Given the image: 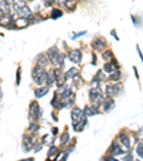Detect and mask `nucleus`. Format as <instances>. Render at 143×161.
<instances>
[{
    "label": "nucleus",
    "mask_w": 143,
    "mask_h": 161,
    "mask_svg": "<svg viewBox=\"0 0 143 161\" xmlns=\"http://www.w3.org/2000/svg\"><path fill=\"white\" fill-rule=\"evenodd\" d=\"M67 155H69V153H67V151H66V153H64V155H63V157H62V160H60V161H66Z\"/></svg>",
    "instance_id": "ea45409f"
},
{
    "label": "nucleus",
    "mask_w": 143,
    "mask_h": 161,
    "mask_svg": "<svg viewBox=\"0 0 143 161\" xmlns=\"http://www.w3.org/2000/svg\"><path fill=\"white\" fill-rule=\"evenodd\" d=\"M13 10L16 11L17 17H27V16L32 14L30 7L27 6L24 0H15L13 2Z\"/></svg>",
    "instance_id": "f257e3e1"
},
{
    "label": "nucleus",
    "mask_w": 143,
    "mask_h": 161,
    "mask_svg": "<svg viewBox=\"0 0 143 161\" xmlns=\"http://www.w3.org/2000/svg\"><path fill=\"white\" fill-rule=\"evenodd\" d=\"M62 16H63V11H62L60 9H52V13H50V17H52V19H59Z\"/></svg>",
    "instance_id": "b1692460"
},
{
    "label": "nucleus",
    "mask_w": 143,
    "mask_h": 161,
    "mask_svg": "<svg viewBox=\"0 0 143 161\" xmlns=\"http://www.w3.org/2000/svg\"><path fill=\"white\" fill-rule=\"evenodd\" d=\"M84 34H86V31H79V33H73V34H72V39L82 37V36H84Z\"/></svg>",
    "instance_id": "f704fd0d"
},
{
    "label": "nucleus",
    "mask_w": 143,
    "mask_h": 161,
    "mask_svg": "<svg viewBox=\"0 0 143 161\" xmlns=\"http://www.w3.org/2000/svg\"><path fill=\"white\" fill-rule=\"evenodd\" d=\"M69 59H70L72 63L75 64H79L82 61V52L79 49H72L69 52Z\"/></svg>",
    "instance_id": "423d86ee"
},
{
    "label": "nucleus",
    "mask_w": 143,
    "mask_h": 161,
    "mask_svg": "<svg viewBox=\"0 0 143 161\" xmlns=\"http://www.w3.org/2000/svg\"><path fill=\"white\" fill-rule=\"evenodd\" d=\"M89 97H90V101L93 103L94 105H102L103 101H105V97H103V94L100 93V90L99 89H90V91H89Z\"/></svg>",
    "instance_id": "7ed1b4c3"
},
{
    "label": "nucleus",
    "mask_w": 143,
    "mask_h": 161,
    "mask_svg": "<svg viewBox=\"0 0 143 161\" xmlns=\"http://www.w3.org/2000/svg\"><path fill=\"white\" fill-rule=\"evenodd\" d=\"M136 153L139 155L140 158H143V142H139L137 146H136Z\"/></svg>",
    "instance_id": "a878e982"
},
{
    "label": "nucleus",
    "mask_w": 143,
    "mask_h": 161,
    "mask_svg": "<svg viewBox=\"0 0 143 161\" xmlns=\"http://www.w3.org/2000/svg\"><path fill=\"white\" fill-rule=\"evenodd\" d=\"M22 161H33V158H24V160H22Z\"/></svg>",
    "instance_id": "37998d69"
},
{
    "label": "nucleus",
    "mask_w": 143,
    "mask_h": 161,
    "mask_svg": "<svg viewBox=\"0 0 143 161\" xmlns=\"http://www.w3.org/2000/svg\"><path fill=\"white\" fill-rule=\"evenodd\" d=\"M93 49L96 50V52H103V50H106V47H107V43H106L105 39L102 37H98L93 40Z\"/></svg>",
    "instance_id": "0eeeda50"
},
{
    "label": "nucleus",
    "mask_w": 143,
    "mask_h": 161,
    "mask_svg": "<svg viewBox=\"0 0 143 161\" xmlns=\"http://www.w3.org/2000/svg\"><path fill=\"white\" fill-rule=\"evenodd\" d=\"M86 126H87V120H86V117H83L82 120L73 123V130H75V131H82L83 128L86 127Z\"/></svg>",
    "instance_id": "2eb2a0df"
},
{
    "label": "nucleus",
    "mask_w": 143,
    "mask_h": 161,
    "mask_svg": "<svg viewBox=\"0 0 143 161\" xmlns=\"http://www.w3.org/2000/svg\"><path fill=\"white\" fill-rule=\"evenodd\" d=\"M83 117H84V114H83V110H80L79 107H75V109L72 110V120H73V123L82 120Z\"/></svg>",
    "instance_id": "f8f14e48"
},
{
    "label": "nucleus",
    "mask_w": 143,
    "mask_h": 161,
    "mask_svg": "<svg viewBox=\"0 0 143 161\" xmlns=\"http://www.w3.org/2000/svg\"><path fill=\"white\" fill-rule=\"evenodd\" d=\"M20 76H22V70L17 68V73H16V84H17V86L20 84Z\"/></svg>",
    "instance_id": "72a5a7b5"
},
{
    "label": "nucleus",
    "mask_w": 143,
    "mask_h": 161,
    "mask_svg": "<svg viewBox=\"0 0 143 161\" xmlns=\"http://www.w3.org/2000/svg\"><path fill=\"white\" fill-rule=\"evenodd\" d=\"M15 24H16V29H23L29 24L27 22V17H17V20H15Z\"/></svg>",
    "instance_id": "a211bd4d"
},
{
    "label": "nucleus",
    "mask_w": 143,
    "mask_h": 161,
    "mask_svg": "<svg viewBox=\"0 0 143 161\" xmlns=\"http://www.w3.org/2000/svg\"><path fill=\"white\" fill-rule=\"evenodd\" d=\"M120 79H122L120 70H116V71H113V73H110V74H109V80H110V81H113V83H117Z\"/></svg>",
    "instance_id": "412c9836"
},
{
    "label": "nucleus",
    "mask_w": 143,
    "mask_h": 161,
    "mask_svg": "<svg viewBox=\"0 0 143 161\" xmlns=\"http://www.w3.org/2000/svg\"><path fill=\"white\" fill-rule=\"evenodd\" d=\"M43 70H45V67H41V66H39V64H37V66H34L33 70H32V77H33V81L37 79L41 73H43Z\"/></svg>",
    "instance_id": "aec40b11"
},
{
    "label": "nucleus",
    "mask_w": 143,
    "mask_h": 161,
    "mask_svg": "<svg viewBox=\"0 0 143 161\" xmlns=\"http://www.w3.org/2000/svg\"><path fill=\"white\" fill-rule=\"evenodd\" d=\"M59 6H64V3H66V0H54Z\"/></svg>",
    "instance_id": "e433bc0d"
},
{
    "label": "nucleus",
    "mask_w": 143,
    "mask_h": 161,
    "mask_svg": "<svg viewBox=\"0 0 143 161\" xmlns=\"http://www.w3.org/2000/svg\"><path fill=\"white\" fill-rule=\"evenodd\" d=\"M49 90H50L49 86H40L39 89H36L34 96H36V98H40V97H43V96H46V94L49 93Z\"/></svg>",
    "instance_id": "4468645a"
},
{
    "label": "nucleus",
    "mask_w": 143,
    "mask_h": 161,
    "mask_svg": "<svg viewBox=\"0 0 143 161\" xmlns=\"http://www.w3.org/2000/svg\"><path fill=\"white\" fill-rule=\"evenodd\" d=\"M54 155H57V147H50V150H49V153H47V157L49 158H52V157H54Z\"/></svg>",
    "instance_id": "cd10ccee"
},
{
    "label": "nucleus",
    "mask_w": 143,
    "mask_h": 161,
    "mask_svg": "<svg viewBox=\"0 0 143 161\" xmlns=\"http://www.w3.org/2000/svg\"><path fill=\"white\" fill-rule=\"evenodd\" d=\"M103 59H105L106 61L113 60V53L112 52H105V53H103Z\"/></svg>",
    "instance_id": "c85d7f7f"
},
{
    "label": "nucleus",
    "mask_w": 143,
    "mask_h": 161,
    "mask_svg": "<svg viewBox=\"0 0 143 161\" xmlns=\"http://www.w3.org/2000/svg\"><path fill=\"white\" fill-rule=\"evenodd\" d=\"M83 114L86 117H92V116H96L99 114V107L98 105H86L84 109H83Z\"/></svg>",
    "instance_id": "9d476101"
},
{
    "label": "nucleus",
    "mask_w": 143,
    "mask_h": 161,
    "mask_svg": "<svg viewBox=\"0 0 143 161\" xmlns=\"http://www.w3.org/2000/svg\"><path fill=\"white\" fill-rule=\"evenodd\" d=\"M41 113H43V110L40 109V105H39L37 101H32L30 107H29V114H30L32 120H37V118H40Z\"/></svg>",
    "instance_id": "20e7f679"
},
{
    "label": "nucleus",
    "mask_w": 143,
    "mask_h": 161,
    "mask_svg": "<svg viewBox=\"0 0 143 161\" xmlns=\"http://www.w3.org/2000/svg\"><path fill=\"white\" fill-rule=\"evenodd\" d=\"M53 3H54V0H45V6H46V7H50Z\"/></svg>",
    "instance_id": "c9c22d12"
},
{
    "label": "nucleus",
    "mask_w": 143,
    "mask_h": 161,
    "mask_svg": "<svg viewBox=\"0 0 143 161\" xmlns=\"http://www.w3.org/2000/svg\"><path fill=\"white\" fill-rule=\"evenodd\" d=\"M119 70V64L116 63V60L113 59V60L107 61V63L105 64V67H103V71L105 73H107V74H110V73H113V71Z\"/></svg>",
    "instance_id": "1a4fd4ad"
},
{
    "label": "nucleus",
    "mask_w": 143,
    "mask_h": 161,
    "mask_svg": "<svg viewBox=\"0 0 143 161\" xmlns=\"http://www.w3.org/2000/svg\"><path fill=\"white\" fill-rule=\"evenodd\" d=\"M77 71H79V68H76V67H72L70 70L64 74V80H73V77H75L76 74H77Z\"/></svg>",
    "instance_id": "4be33fe9"
},
{
    "label": "nucleus",
    "mask_w": 143,
    "mask_h": 161,
    "mask_svg": "<svg viewBox=\"0 0 143 161\" xmlns=\"http://www.w3.org/2000/svg\"><path fill=\"white\" fill-rule=\"evenodd\" d=\"M123 161H133V157L130 155V154H129V155H126V157L123 158Z\"/></svg>",
    "instance_id": "4c0bfd02"
},
{
    "label": "nucleus",
    "mask_w": 143,
    "mask_h": 161,
    "mask_svg": "<svg viewBox=\"0 0 143 161\" xmlns=\"http://www.w3.org/2000/svg\"><path fill=\"white\" fill-rule=\"evenodd\" d=\"M122 90H123V86L119 84V83H116V84H107L105 89V96L110 98L116 97V96H119L122 93Z\"/></svg>",
    "instance_id": "f03ea898"
},
{
    "label": "nucleus",
    "mask_w": 143,
    "mask_h": 161,
    "mask_svg": "<svg viewBox=\"0 0 143 161\" xmlns=\"http://www.w3.org/2000/svg\"><path fill=\"white\" fill-rule=\"evenodd\" d=\"M2 96H3V93H2V90H0V98H2Z\"/></svg>",
    "instance_id": "c03bdc74"
},
{
    "label": "nucleus",
    "mask_w": 143,
    "mask_h": 161,
    "mask_svg": "<svg viewBox=\"0 0 143 161\" xmlns=\"http://www.w3.org/2000/svg\"><path fill=\"white\" fill-rule=\"evenodd\" d=\"M36 61H37L39 66H41V67H45V66H47V63H49V59H47V56L46 54H39L37 57H36Z\"/></svg>",
    "instance_id": "6ab92c4d"
},
{
    "label": "nucleus",
    "mask_w": 143,
    "mask_h": 161,
    "mask_svg": "<svg viewBox=\"0 0 143 161\" xmlns=\"http://www.w3.org/2000/svg\"><path fill=\"white\" fill-rule=\"evenodd\" d=\"M34 146V140L33 137H27V135H24V138H23V151H29L32 150Z\"/></svg>",
    "instance_id": "9b49d317"
},
{
    "label": "nucleus",
    "mask_w": 143,
    "mask_h": 161,
    "mask_svg": "<svg viewBox=\"0 0 143 161\" xmlns=\"http://www.w3.org/2000/svg\"><path fill=\"white\" fill-rule=\"evenodd\" d=\"M64 6H66V9H67L69 11H73L76 9V0H66Z\"/></svg>",
    "instance_id": "393cba45"
},
{
    "label": "nucleus",
    "mask_w": 143,
    "mask_h": 161,
    "mask_svg": "<svg viewBox=\"0 0 143 161\" xmlns=\"http://www.w3.org/2000/svg\"><path fill=\"white\" fill-rule=\"evenodd\" d=\"M69 140H70V137H69V134H67V133H64V134L62 135V138H60V142H62V144H66V142H67Z\"/></svg>",
    "instance_id": "473e14b6"
},
{
    "label": "nucleus",
    "mask_w": 143,
    "mask_h": 161,
    "mask_svg": "<svg viewBox=\"0 0 143 161\" xmlns=\"http://www.w3.org/2000/svg\"><path fill=\"white\" fill-rule=\"evenodd\" d=\"M119 142L123 144L124 150H129V148H130V138H129L126 134H119Z\"/></svg>",
    "instance_id": "dca6fc26"
},
{
    "label": "nucleus",
    "mask_w": 143,
    "mask_h": 161,
    "mask_svg": "<svg viewBox=\"0 0 143 161\" xmlns=\"http://www.w3.org/2000/svg\"><path fill=\"white\" fill-rule=\"evenodd\" d=\"M135 161H140V160H135Z\"/></svg>",
    "instance_id": "49530a36"
},
{
    "label": "nucleus",
    "mask_w": 143,
    "mask_h": 161,
    "mask_svg": "<svg viewBox=\"0 0 143 161\" xmlns=\"http://www.w3.org/2000/svg\"><path fill=\"white\" fill-rule=\"evenodd\" d=\"M39 128H40V126H39L37 123H32L30 127H29V131H30V133H36Z\"/></svg>",
    "instance_id": "c756f323"
},
{
    "label": "nucleus",
    "mask_w": 143,
    "mask_h": 161,
    "mask_svg": "<svg viewBox=\"0 0 143 161\" xmlns=\"http://www.w3.org/2000/svg\"><path fill=\"white\" fill-rule=\"evenodd\" d=\"M46 56H47V59H49V61L52 64H54V66H59V56H60V53H59L57 47H54V46H53L52 49H49V52L46 53Z\"/></svg>",
    "instance_id": "39448f33"
},
{
    "label": "nucleus",
    "mask_w": 143,
    "mask_h": 161,
    "mask_svg": "<svg viewBox=\"0 0 143 161\" xmlns=\"http://www.w3.org/2000/svg\"><path fill=\"white\" fill-rule=\"evenodd\" d=\"M3 2H6V3H9V4H13V2H15V0H3Z\"/></svg>",
    "instance_id": "a19ab883"
},
{
    "label": "nucleus",
    "mask_w": 143,
    "mask_h": 161,
    "mask_svg": "<svg viewBox=\"0 0 143 161\" xmlns=\"http://www.w3.org/2000/svg\"><path fill=\"white\" fill-rule=\"evenodd\" d=\"M29 2H34V0H29Z\"/></svg>",
    "instance_id": "a18cd8bd"
},
{
    "label": "nucleus",
    "mask_w": 143,
    "mask_h": 161,
    "mask_svg": "<svg viewBox=\"0 0 143 161\" xmlns=\"http://www.w3.org/2000/svg\"><path fill=\"white\" fill-rule=\"evenodd\" d=\"M109 151H110V154H112L113 157H116V155H123V154H124V150L122 148L120 144H119L117 141L112 142V146H110Z\"/></svg>",
    "instance_id": "6e6552de"
},
{
    "label": "nucleus",
    "mask_w": 143,
    "mask_h": 161,
    "mask_svg": "<svg viewBox=\"0 0 143 161\" xmlns=\"http://www.w3.org/2000/svg\"><path fill=\"white\" fill-rule=\"evenodd\" d=\"M96 79H98L99 81H105V80H106V73H105L103 70L98 71V74H96Z\"/></svg>",
    "instance_id": "bb28decb"
},
{
    "label": "nucleus",
    "mask_w": 143,
    "mask_h": 161,
    "mask_svg": "<svg viewBox=\"0 0 143 161\" xmlns=\"http://www.w3.org/2000/svg\"><path fill=\"white\" fill-rule=\"evenodd\" d=\"M102 161H110V158H109V157H103Z\"/></svg>",
    "instance_id": "79ce46f5"
},
{
    "label": "nucleus",
    "mask_w": 143,
    "mask_h": 161,
    "mask_svg": "<svg viewBox=\"0 0 143 161\" xmlns=\"http://www.w3.org/2000/svg\"><path fill=\"white\" fill-rule=\"evenodd\" d=\"M99 86H100V81L98 79H94L90 81V89H99Z\"/></svg>",
    "instance_id": "2f4dec72"
},
{
    "label": "nucleus",
    "mask_w": 143,
    "mask_h": 161,
    "mask_svg": "<svg viewBox=\"0 0 143 161\" xmlns=\"http://www.w3.org/2000/svg\"><path fill=\"white\" fill-rule=\"evenodd\" d=\"M50 104H52V107H54V109H60V97H59V94L54 93V96H53V100L50 101Z\"/></svg>",
    "instance_id": "5701e85b"
},
{
    "label": "nucleus",
    "mask_w": 143,
    "mask_h": 161,
    "mask_svg": "<svg viewBox=\"0 0 143 161\" xmlns=\"http://www.w3.org/2000/svg\"><path fill=\"white\" fill-rule=\"evenodd\" d=\"M73 80H75V83H76V86H83V80H82V77H80V76H77L76 74L75 77H73Z\"/></svg>",
    "instance_id": "7c9ffc66"
},
{
    "label": "nucleus",
    "mask_w": 143,
    "mask_h": 161,
    "mask_svg": "<svg viewBox=\"0 0 143 161\" xmlns=\"http://www.w3.org/2000/svg\"><path fill=\"white\" fill-rule=\"evenodd\" d=\"M103 105H105V111L106 113H109V111H112L113 109H115V101H113V98H110V97H107V100H105L103 101Z\"/></svg>",
    "instance_id": "f3484780"
},
{
    "label": "nucleus",
    "mask_w": 143,
    "mask_h": 161,
    "mask_svg": "<svg viewBox=\"0 0 143 161\" xmlns=\"http://www.w3.org/2000/svg\"><path fill=\"white\" fill-rule=\"evenodd\" d=\"M112 36L116 39V40H119V37H117V34H116V30H112Z\"/></svg>",
    "instance_id": "58836bf2"
},
{
    "label": "nucleus",
    "mask_w": 143,
    "mask_h": 161,
    "mask_svg": "<svg viewBox=\"0 0 143 161\" xmlns=\"http://www.w3.org/2000/svg\"><path fill=\"white\" fill-rule=\"evenodd\" d=\"M0 13L3 16L11 14V6L9 3H6V2H3V0H0Z\"/></svg>",
    "instance_id": "ddd939ff"
}]
</instances>
